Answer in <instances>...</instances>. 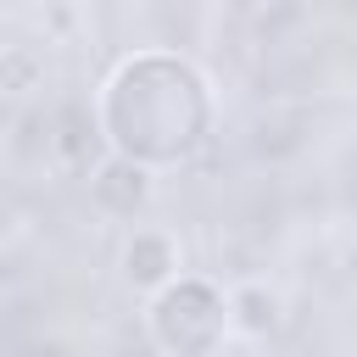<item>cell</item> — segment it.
<instances>
[{"mask_svg": "<svg viewBox=\"0 0 357 357\" xmlns=\"http://www.w3.org/2000/svg\"><path fill=\"white\" fill-rule=\"evenodd\" d=\"M229 318H234V335L268 340L284 329V296L268 279H240V284H229Z\"/></svg>", "mask_w": 357, "mask_h": 357, "instance_id": "obj_5", "label": "cell"}, {"mask_svg": "<svg viewBox=\"0 0 357 357\" xmlns=\"http://www.w3.org/2000/svg\"><path fill=\"white\" fill-rule=\"evenodd\" d=\"M117 273H123V284H128L134 296L151 301L156 290H167V284L184 279L190 268H184V245H178L173 229L139 223V229H128V240H123V251H117Z\"/></svg>", "mask_w": 357, "mask_h": 357, "instance_id": "obj_3", "label": "cell"}, {"mask_svg": "<svg viewBox=\"0 0 357 357\" xmlns=\"http://www.w3.org/2000/svg\"><path fill=\"white\" fill-rule=\"evenodd\" d=\"M100 151L128 156L151 173L184 167L212 145L218 95L212 78L178 50H134L95 89Z\"/></svg>", "mask_w": 357, "mask_h": 357, "instance_id": "obj_1", "label": "cell"}, {"mask_svg": "<svg viewBox=\"0 0 357 357\" xmlns=\"http://www.w3.org/2000/svg\"><path fill=\"white\" fill-rule=\"evenodd\" d=\"M33 84H45V61H39L28 45H6V56H0V89H6L11 100H22Z\"/></svg>", "mask_w": 357, "mask_h": 357, "instance_id": "obj_6", "label": "cell"}, {"mask_svg": "<svg viewBox=\"0 0 357 357\" xmlns=\"http://www.w3.org/2000/svg\"><path fill=\"white\" fill-rule=\"evenodd\" d=\"M151 195H156V173L151 167H139L128 156H112V151H100L89 162V201L106 218H139L151 206Z\"/></svg>", "mask_w": 357, "mask_h": 357, "instance_id": "obj_4", "label": "cell"}, {"mask_svg": "<svg viewBox=\"0 0 357 357\" xmlns=\"http://www.w3.org/2000/svg\"><path fill=\"white\" fill-rule=\"evenodd\" d=\"M145 335L162 357H218L234 335L229 290L206 273H184L145 301Z\"/></svg>", "mask_w": 357, "mask_h": 357, "instance_id": "obj_2", "label": "cell"}, {"mask_svg": "<svg viewBox=\"0 0 357 357\" xmlns=\"http://www.w3.org/2000/svg\"><path fill=\"white\" fill-rule=\"evenodd\" d=\"M212 6H223V11H234V17H251V11H268L273 0H212Z\"/></svg>", "mask_w": 357, "mask_h": 357, "instance_id": "obj_7", "label": "cell"}]
</instances>
